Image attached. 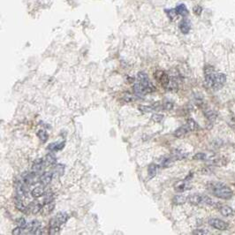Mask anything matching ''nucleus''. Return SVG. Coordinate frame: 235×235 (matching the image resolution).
<instances>
[{
  "mask_svg": "<svg viewBox=\"0 0 235 235\" xmlns=\"http://www.w3.org/2000/svg\"><path fill=\"white\" fill-rule=\"evenodd\" d=\"M205 84L212 90H219L224 86L226 82V75L223 73H217L211 66H205L204 67Z\"/></svg>",
  "mask_w": 235,
  "mask_h": 235,
  "instance_id": "f257e3e1",
  "label": "nucleus"
},
{
  "mask_svg": "<svg viewBox=\"0 0 235 235\" xmlns=\"http://www.w3.org/2000/svg\"><path fill=\"white\" fill-rule=\"evenodd\" d=\"M207 189L214 196L224 200H229L233 196L232 189L222 182L211 181L207 184Z\"/></svg>",
  "mask_w": 235,
  "mask_h": 235,
  "instance_id": "f03ea898",
  "label": "nucleus"
},
{
  "mask_svg": "<svg viewBox=\"0 0 235 235\" xmlns=\"http://www.w3.org/2000/svg\"><path fill=\"white\" fill-rule=\"evenodd\" d=\"M154 86L150 83L148 75L144 72H140L137 74V81L134 85V91L137 96H143L145 94L154 91Z\"/></svg>",
  "mask_w": 235,
  "mask_h": 235,
  "instance_id": "7ed1b4c3",
  "label": "nucleus"
},
{
  "mask_svg": "<svg viewBox=\"0 0 235 235\" xmlns=\"http://www.w3.org/2000/svg\"><path fill=\"white\" fill-rule=\"evenodd\" d=\"M187 202L193 205H208L211 207L217 208L220 206V204L213 201L208 195L204 194H194L187 197Z\"/></svg>",
  "mask_w": 235,
  "mask_h": 235,
  "instance_id": "20e7f679",
  "label": "nucleus"
},
{
  "mask_svg": "<svg viewBox=\"0 0 235 235\" xmlns=\"http://www.w3.org/2000/svg\"><path fill=\"white\" fill-rule=\"evenodd\" d=\"M209 224L219 231H226L229 228L228 224L219 218H210L209 220Z\"/></svg>",
  "mask_w": 235,
  "mask_h": 235,
  "instance_id": "39448f33",
  "label": "nucleus"
},
{
  "mask_svg": "<svg viewBox=\"0 0 235 235\" xmlns=\"http://www.w3.org/2000/svg\"><path fill=\"white\" fill-rule=\"evenodd\" d=\"M154 76L155 78L160 82L161 84H162V86L164 87V88H165V87L168 85L169 81H170V77H169V75H168L166 73H164V71H160V70L156 71V72L155 73Z\"/></svg>",
  "mask_w": 235,
  "mask_h": 235,
  "instance_id": "423d86ee",
  "label": "nucleus"
},
{
  "mask_svg": "<svg viewBox=\"0 0 235 235\" xmlns=\"http://www.w3.org/2000/svg\"><path fill=\"white\" fill-rule=\"evenodd\" d=\"M61 224L55 218H52L49 222V234H57L59 233Z\"/></svg>",
  "mask_w": 235,
  "mask_h": 235,
  "instance_id": "0eeeda50",
  "label": "nucleus"
},
{
  "mask_svg": "<svg viewBox=\"0 0 235 235\" xmlns=\"http://www.w3.org/2000/svg\"><path fill=\"white\" fill-rule=\"evenodd\" d=\"M204 115H205V117H206L207 120H208V123L210 124L211 126H213L214 123L216 122V117H217L216 112L213 111V110L207 109V110L204 111Z\"/></svg>",
  "mask_w": 235,
  "mask_h": 235,
  "instance_id": "6e6552de",
  "label": "nucleus"
},
{
  "mask_svg": "<svg viewBox=\"0 0 235 235\" xmlns=\"http://www.w3.org/2000/svg\"><path fill=\"white\" fill-rule=\"evenodd\" d=\"M179 28L181 33L183 34H188L189 31L191 29V23H190V20L187 19H183L180 23L179 25Z\"/></svg>",
  "mask_w": 235,
  "mask_h": 235,
  "instance_id": "1a4fd4ad",
  "label": "nucleus"
},
{
  "mask_svg": "<svg viewBox=\"0 0 235 235\" xmlns=\"http://www.w3.org/2000/svg\"><path fill=\"white\" fill-rule=\"evenodd\" d=\"M52 178H53V173H51V172H45V173H43L40 176L39 181L43 185L46 186L50 183V181L52 180Z\"/></svg>",
  "mask_w": 235,
  "mask_h": 235,
  "instance_id": "9d476101",
  "label": "nucleus"
},
{
  "mask_svg": "<svg viewBox=\"0 0 235 235\" xmlns=\"http://www.w3.org/2000/svg\"><path fill=\"white\" fill-rule=\"evenodd\" d=\"M188 180H183V181H180L179 183H177V185L175 186V190L179 193H182V192H185L186 190H189L191 189L192 186L188 183H187Z\"/></svg>",
  "mask_w": 235,
  "mask_h": 235,
  "instance_id": "9b49d317",
  "label": "nucleus"
},
{
  "mask_svg": "<svg viewBox=\"0 0 235 235\" xmlns=\"http://www.w3.org/2000/svg\"><path fill=\"white\" fill-rule=\"evenodd\" d=\"M219 211L224 216H232L234 215V210L232 207L228 205H220L219 206Z\"/></svg>",
  "mask_w": 235,
  "mask_h": 235,
  "instance_id": "f8f14e48",
  "label": "nucleus"
},
{
  "mask_svg": "<svg viewBox=\"0 0 235 235\" xmlns=\"http://www.w3.org/2000/svg\"><path fill=\"white\" fill-rule=\"evenodd\" d=\"M45 167V163H44V160L43 158H38L34 162V164H33V171L34 172H36V173H41L43 170V168Z\"/></svg>",
  "mask_w": 235,
  "mask_h": 235,
  "instance_id": "ddd939ff",
  "label": "nucleus"
},
{
  "mask_svg": "<svg viewBox=\"0 0 235 235\" xmlns=\"http://www.w3.org/2000/svg\"><path fill=\"white\" fill-rule=\"evenodd\" d=\"M28 231H29V233H32V234H36V232L41 228V223L39 222L38 220H33L32 222L28 224Z\"/></svg>",
  "mask_w": 235,
  "mask_h": 235,
  "instance_id": "4468645a",
  "label": "nucleus"
},
{
  "mask_svg": "<svg viewBox=\"0 0 235 235\" xmlns=\"http://www.w3.org/2000/svg\"><path fill=\"white\" fill-rule=\"evenodd\" d=\"M190 130L187 127V126L185 125V126H182L179 127L178 129H176V131L174 132V136L177 137V138H181L183 136H185L186 135H187V133L189 132Z\"/></svg>",
  "mask_w": 235,
  "mask_h": 235,
  "instance_id": "2eb2a0df",
  "label": "nucleus"
},
{
  "mask_svg": "<svg viewBox=\"0 0 235 235\" xmlns=\"http://www.w3.org/2000/svg\"><path fill=\"white\" fill-rule=\"evenodd\" d=\"M167 90L169 91H177L179 88V83L175 78H170V81L168 83V85L165 87Z\"/></svg>",
  "mask_w": 235,
  "mask_h": 235,
  "instance_id": "dca6fc26",
  "label": "nucleus"
},
{
  "mask_svg": "<svg viewBox=\"0 0 235 235\" xmlns=\"http://www.w3.org/2000/svg\"><path fill=\"white\" fill-rule=\"evenodd\" d=\"M65 144H66L65 142H54V143H50L47 148L50 151H58V150H61L62 148L65 147Z\"/></svg>",
  "mask_w": 235,
  "mask_h": 235,
  "instance_id": "f3484780",
  "label": "nucleus"
},
{
  "mask_svg": "<svg viewBox=\"0 0 235 235\" xmlns=\"http://www.w3.org/2000/svg\"><path fill=\"white\" fill-rule=\"evenodd\" d=\"M186 126H187V127L189 128L190 131H198V130L201 129V127H200V126L198 125L193 118H188L187 120H186Z\"/></svg>",
  "mask_w": 235,
  "mask_h": 235,
  "instance_id": "a211bd4d",
  "label": "nucleus"
},
{
  "mask_svg": "<svg viewBox=\"0 0 235 235\" xmlns=\"http://www.w3.org/2000/svg\"><path fill=\"white\" fill-rule=\"evenodd\" d=\"M175 11L177 12V14H179L180 16H184L185 17V16H186L188 14V11H187V9H186L185 5H183V4H180V5L177 6L175 8Z\"/></svg>",
  "mask_w": 235,
  "mask_h": 235,
  "instance_id": "6ab92c4d",
  "label": "nucleus"
},
{
  "mask_svg": "<svg viewBox=\"0 0 235 235\" xmlns=\"http://www.w3.org/2000/svg\"><path fill=\"white\" fill-rule=\"evenodd\" d=\"M54 207H55V204L53 203L52 202L51 203H46V204H43V208H42V210H41V212L44 214V215H46V214H49L50 213L53 209H54Z\"/></svg>",
  "mask_w": 235,
  "mask_h": 235,
  "instance_id": "aec40b11",
  "label": "nucleus"
},
{
  "mask_svg": "<svg viewBox=\"0 0 235 235\" xmlns=\"http://www.w3.org/2000/svg\"><path fill=\"white\" fill-rule=\"evenodd\" d=\"M68 218H69V216H68V214H66V212H58V213L57 214V216H56V219L61 224L66 223Z\"/></svg>",
  "mask_w": 235,
  "mask_h": 235,
  "instance_id": "412c9836",
  "label": "nucleus"
},
{
  "mask_svg": "<svg viewBox=\"0 0 235 235\" xmlns=\"http://www.w3.org/2000/svg\"><path fill=\"white\" fill-rule=\"evenodd\" d=\"M157 168H158V166H157V164H150L148 165V173L150 179L156 176V174L157 173Z\"/></svg>",
  "mask_w": 235,
  "mask_h": 235,
  "instance_id": "4be33fe9",
  "label": "nucleus"
},
{
  "mask_svg": "<svg viewBox=\"0 0 235 235\" xmlns=\"http://www.w3.org/2000/svg\"><path fill=\"white\" fill-rule=\"evenodd\" d=\"M31 194L34 198H39L41 196H43L44 194V190H43V187L41 186H38V187H36L34 188L32 191H31Z\"/></svg>",
  "mask_w": 235,
  "mask_h": 235,
  "instance_id": "5701e85b",
  "label": "nucleus"
},
{
  "mask_svg": "<svg viewBox=\"0 0 235 235\" xmlns=\"http://www.w3.org/2000/svg\"><path fill=\"white\" fill-rule=\"evenodd\" d=\"M174 162L173 160V158L172 156H170V157H164V158H163L162 160H161L160 163V165L163 168H167V167H170L172 164H173V163Z\"/></svg>",
  "mask_w": 235,
  "mask_h": 235,
  "instance_id": "b1692460",
  "label": "nucleus"
},
{
  "mask_svg": "<svg viewBox=\"0 0 235 235\" xmlns=\"http://www.w3.org/2000/svg\"><path fill=\"white\" fill-rule=\"evenodd\" d=\"M186 201H187V198L183 196V195H176V196H174L173 199V203L176 204V205L184 204Z\"/></svg>",
  "mask_w": 235,
  "mask_h": 235,
  "instance_id": "393cba45",
  "label": "nucleus"
},
{
  "mask_svg": "<svg viewBox=\"0 0 235 235\" xmlns=\"http://www.w3.org/2000/svg\"><path fill=\"white\" fill-rule=\"evenodd\" d=\"M45 162L46 164H54L57 162L56 156L53 153H49L45 157Z\"/></svg>",
  "mask_w": 235,
  "mask_h": 235,
  "instance_id": "a878e982",
  "label": "nucleus"
},
{
  "mask_svg": "<svg viewBox=\"0 0 235 235\" xmlns=\"http://www.w3.org/2000/svg\"><path fill=\"white\" fill-rule=\"evenodd\" d=\"M37 136L42 141V142H45L48 140V135L44 130H39L37 132Z\"/></svg>",
  "mask_w": 235,
  "mask_h": 235,
  "instance_id": "bb28decb",
  "label": "nucleus"
},
{
  "mask_svg": "<svg viewBox=\"0 0 235 235\" xmlns=\"http://www.w3.org/2000/svg\"><path fill=\"white\" fill-rule=\"evenodd\" d=\"M53 199H54L53 194H52V193H47V194H45V195H44L43 204L49 203H51V202L53 201Z\"/></svg>",
  "mask_w": 235,
  "mask_h": 235,
  "instance_id": "cd10ccee",
  "label": "nucleus"
},
{
  "mask_svg": "<svg viewBox=\"0 0 235 235\" xmlns=\"http://www.w3.org/2000/svg\"><path fill=\"white\" fill-rule=\"evenodd\" d=\"M17 224H18V226L19 227H21L22 229H26L28 226V222L26 221V219L23 218V217H20V218H19L18 221H17Z\"/></svg>",
  "mask_w": 235,
  "mask_h": 235,
  "instance_id": "c85d7f7f",
  "label": "nucleus"
},
{
  "mask_svg": "<svg viewBox=\"0 0 235 235\" xmlns=\"http://www.w3.org/2000/svg\"><path fill=\"white\" fill-rule=\"evenodd\" d=\"M208 157V156L205 154V153H203V152H200V153H197L194 156V160H206Z\"/></svg>",
  "mask_w": 235,
  "mask_h": 235,
  "instance_id": "c756f323",
  "label": "nucleus"
},
{
  "mask_svg": "<svg viewBox=\"0 0 235 235\" xmlns=\"http://www.w3.org/2000/svg\"><path fill=\"white\" fill-rule=\"evenodd\" d=\"M139 110L142 112H150L153 110H155L154 106H144V105H141L139 106Z\"/></svg>",
  "mask_w": 235,
  "mask_h": 235,
  "instance_id": "7c9ffc66",
  "label": "nucleus"
},
{
  "mask_svg": "<svg viewBox=\"0 0 235 235\" xmlns=\"http://www.w3.org/2000/svg\"><path fill=\"white\" fill-rule=\"evenodd\" d=\"M192 233L195 235H205L209 234L210 233L208 231H206V230H203V229H196V230H194Z\"/></svg>",
  "mask_w": 235,
  "mask_h": 235,
  "instance_id": "2f4dec72",
  "label": "nucleus"
},
{
  "mask_svg": "<svg viewBox=\"0 0 235 235\" xmlns=\"http://www.w3.org/2000/svg\"><path fill=\"white\" fill-rule=\"evenodd\" d=\"M173 102H165L164 105H163V109L165 110V111H171L173 110Z\"/></svg>",
  "mask_w": 235,
  "mask_h": 235,
  "instance_id": "473e14b6",
  "label": "nucleus"
},
{
  "mask_svg": "<svg viewBox=\"0 0 235 235\" xmlns=\"http://www.w3.org/2000/svg\"><path fill=\"white\" fill-rule=\"evenodd\" d=\"M163 118H164V115L158 114V113H155L154 115L152 116V119L154 120L155 122H157V123L161 122L163 120Z\"/></svg>",
  "mask_w": 235,
  "mask_h": 235,
  "instance_id": "72a5a7b5",
  "label": "nucleus"
},
{
  "mask_svg": "<svg viewBox=\"0 0 235 235\" xmlns=\"http://www.w3.org/2000/svg\"><path fill=\"white\" fill-rule=\"evenodd\" d=\"M64 165L62 164H56L55 167H54V170H55L56 173H58L59 175H62L64 173Z\"/></svg>",
  "mask_w": 235,
  "mask_h": 235,
  "instance_id": "f704fd0d",
  "label": "nucleus"
},
{
  "mask_svg": "<svg viewBox=\"0 0 235 235\" xmlns=\"http://www.w3.org/2000/svg\"><path fill=\"white\" fill-rule=\"evenodd\" d=\"M124 100L126 101V102H127V103H130V102H133V101H135V96H133V95H130V94H126L125 96H124Z\"/></svg>",
  "mask_w": 235,
  "mask_h": 235,
  "instance_id": "c9c22d12",
  "label": "nucleus"
},
{
  "mask_svg": "<svg viewBox=\"0 0 235 235\" xmlns=\"http://www.w3.org/2000/svg\"><path fill=\"white\" fill-rule=\"evenodd\" d=\"M166 12H168V17L171 19H173L174 17L176 16V14H177L175 9L174 10H166Z\"/></svg>",
  "mask_w": 235,
  "mask_h": 235,
  "instance_id": "e433bc0d",
  "label": "nucleus"
},
{
  "mask_svg": "<svg viewBox=\"0 0 235 235\" xmlns=\"http://www.w3.org/2000/svg\"><path fill=\"white\" fill-rule=\"evenodd\" d=\"M12 233L14 235L21 234V233H22V228H21V227H19V226H18V227H16V228H14L13 230H12Z\"/></svg>",
  "mask_w": 235,
  "mask_h": 235,
  "instance_id": "4c0bfd02",
  "label": "nucleus"
},
{
  "mask_svg": "<svg viewBox=\"0 0 235 235\" xmlns=\"http://www.w3.org/2000/svg\"><path fill=\"white\" fill-rule=\"evenodd\" d=\"M202 11H203V9H202L201 6H195V7L194 8V14H196V15H200V14L202 13Z\"/></svg>",
  "mask_w": 235,
  "mask_h": 235,
  "instance_id": "58836bf2",
  "label": "nucleus"
}]
</instances>
